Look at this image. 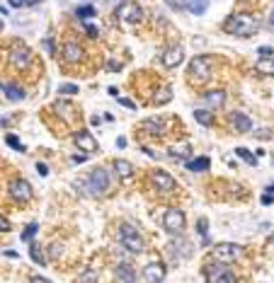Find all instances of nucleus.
I'll list each match as a JSON object with an SVG mask.
<instances>
[{
	"instance_id": "nucleus-1",
	"label": "nucleus",
	"mask_w": 274,
	"mask_h": 283,
	"mask_svg": "<svg viewBox=\"0 0 274 283\" xmlns=\"http://www.w3.org/2000/svg\"><path fill=\"white\" fill-rule=\"evenodd\" d=\"M226 32L231 34H238V37H252L257 32V22L250 17V15L240 13V15H231L226 20Z\"/></svg>"
},
{
	"instance_id": "nucleus-2",
	"label": "nucleus",
	"mask_w": 274,
	"mask_h": 283,
	"mask_svg": "<svg viewBox=\"0 0 274 283\" xmlns=\"http://www.w3.org/2000/svg\"><path fill=\"white\" fill-rule=\"evenodd\" d=\"M211 66H214V58L211 56H197L192 58V63L187 68L190 73V80L192 82H206L211 78Z\"/></svg>"
},
{
	"instance_id": "nucleus-3",
	"label": "nucleus",
	"mask_w": 274,
	"mask_h": 283,
	"mask_svg": "<svg viewBox=\"0 0 274 283\" xmlns=\"http://www.w3.org/2000/svg\"><path fill=\"white\" fill-rule=\"evenodd\" d=\"M119 242L129 249V252H134V254H141L143 252V237L138 235V230L134 225H122L119 228Z\"/></svg>"
},
{
	"instance_id": "nucleus-4",
	"label": "nucleus",
	"mask_w": 274,
	"mask_h": 283,
	"mask_svg": "<svg viewBox=\"0 0 274 283\" xmlns=\"http://www.w3.org/2000/svg\"><path fill=\"white\" fill-rule=\"evenodd\" d=\"M204 278L211 283H233L235 281V273H231L228 271V266H226V261H219V264H211V266H204Z\"/></svg>"
},
{
	"instance_id": "nucleus-5",
	"label": "nucleus",
	"mask_w": 274,
	"mask_h": 283,
	"mask_svg": "<svg viewBox=\"0 0 274 283\" xmlns=\"http://www.w3.org/2000/svg\"><path fill=\"white\" fill-rule=\"evenodd\" d=\"M87 187H90V191H93L95 196L105 194V191L110 189V177H107V170H102V167L93 170V175H90V179H87Z\"/></svg>"
},
{
	"instance_id": "nucleus-6",
	"label": "nucleus",
	"mask_w": 274,
	"mask_h": 283,
	"mask_svg": "<svg viewBox=\"0 0 274 283\" xmlns=\"http://www.w3.org/2000/svg\"><path fill=\"white\" fill-rule=\"evenodd\" d=\"M163 228L167 232H182L185 230V213L179 208H167L163 216Z\"/></svg>"
},
{
	"instance_id": "nucleus-7",
	"label": "nucleus",
	"mask_w": 274,
	"mask_h": 283,
	"mask_svg": "<svg viewBox=\"0 0 274 283\" xmlns=\"http://www.w3.org/2000/svg\"><path fill=\"white\" fill-rule=\"evenodd\" d=\"M214 254H216V259L219 261H233V259H238V256L243 254V249H240V244H233V242H221L214 247Z\"/></svg>"
},
{
	"instance_id": "nucleus-8",
	"label": "nucleus",
	"mask_w": 274,
	"mask_h": 283,
	"mask_svg": "<svg viewBox=\"0 0 274 283\" xmlns=\"http://www.w3.org/2000/svg\"><path fill=\"white\" fill-rule=\"evenodd\" d=\"M141 15H143V10L138 8L136 3H122V5L117 8V17L124 20V22H131V25L141 20Z\"/></svg>"
},
{
	"instance_id": "nucleus-9",
	"label": "nucleus",
	"mask_w": 274,
	"mask_h": 283,
	"mask_svg": "<svg viewBox=\"0 0 274 283\" xmlns=\"http://www.w3.org/2000/svg\"><path fill=\"white\" fill-rule=\"evenodd\" d=\"M10 194H13L15 201H29L32 199V187H29L27 179H15L10 184Z\"/></svg>"
},
{
	"instance_id": "nucleus-10",
	"label": "nucleus",
	"mask_w": 274,
	"mask_h": 283,
	"mask_svg": "<svg viewBox=\"0 0 274 283\" xmlns=\"http://www.w3.org/2000/svg\"><path fill=\"white\" fill-rule=\"evenodd\" d=\"M151 179L160 191H175V189H177V182L167 175V172H163V170H155V172L151 175Z\"/></svg>"
},
{
	"instance_id": "nucleus-11",
	"label": "nucleus",
	"mask_w": 274,
	"mask_h": 283,
	"mask_svg": "<svg viewBox=\"0 0 274 283\" xmlns=\"http://www.w3.org/2000/svg\"><path fill=\"white\" fill-rule=\"evenodd\" d=\"M73 140H75V146L80 150H85V153H95L97 150V140L93 138L90 131H78V133L73 135Z\"/></svg>"
},
{
	"instance_id": "nucleus-12",
	"label": "nucleus",
	"mask_w": 274,
	"mask_h": 283,
	"mask_svg": "<svg viewBox=\"0 0 274 283\" xmlns=\"http://www.w3.org/2000/svg\"><path fill=\"white\" fill-rule=\"evenodd\" d=\"M10 58H13V66L22 70V68L29 66V61H32V54H29L27 46H15V49H13V56H10Z\"/></svg>"
},
{
	"instance_id": "nucleus-13",
	"label": "nucleus",
	"mask_w": 274,
	"mask_h": 283,
	"mask_svg": "<svg viewBox=\"0 0 274 283\" xmlns=\"http://www.w3.org/2000/svg\"><path fill=\"white\" fill-rule=\"evenodd\" d=\"M182 58H185L182 49H179V46H170V49L163 54V66L165 68H177L179 63H182Z\"/></svg>"
},
{
	"instance_id": "nucleus-14",
	"label": "nucleus",
	"mask_w": 274,
	"mask_h": 283,
	"mask_svg": "<svg viewBox=\"0 0 274 283\" xmlns=\"http://www.w3.org/2000/svg\"><path fill=\"white\" fill-rule=\"evenodd\" d=\"M231 123L235 126L238 133H247V131H252V121H250V116H245L243 111H233V114H231Z\"/></svg>"
},
{
	"instance_id": "nucleus-15",
	"label": "nucleus",
	"mask_w": 274,
	"mask_h": 283,
	"mask_svg": "<svg viewBox=\"0 0 274 283\" xmlns=\"http://www.w3.org/2000/svg\"><path fill=\"white\" fill-rule=\"evenodd\" d=\"M143 276H146V281H163L165 278V266L158 261H153V264H148L146 269H143Z\"/></svg>"
},
{
	"instance_id": "nucleus-16",
	"label": "nucleus",
	"mask_w": 274,
	"mask_h": 283,
	"mask_svg": "<svg viewBox=\"0 0 274 283\" xmlns=\"http://www.w3.org/2000/svg\"><path fill=\"white\" fill-rule=\"evenodd\" d=\"M63 58L68 61V63H78L82 58V49L75 44V41H68L66 46H63Z\"/></svg>"
},
{
	"instance_id": "nucleus-17",
	"label": "nucleus",
	"mask_w": 274,
	"mask_h": 283,
	"mask_svg": "<svg viewBox=\"0 0 274 283\" xmlns=\"http://www.w3.org/2000/svg\"><path fill=\"white\" fill-rule=\"evenodd\" d=\"M114 278H117V281H136V271H134L131 264H119Z\"/></svg>"
},
{
	"instance_id": "nucleus-18",
	"label": "nucleus",
	"mask_w": 274,
	"mask_h": 283,
	"mask_svg": "<svg viewBox=\"0 0 274 283\" xmlns=\"http://www.w3.org/2000/svg\"><path fill=\"white\" fill-rule=\"evenodd\" d=\"M185 8L192 15H204L209 10V0H185Z\"/></svg>"
},
{
	"instance_id": "nucleus-19",
	"label": "nucleus",
	"mask_w": 274,
	"mask_h": 283,
	"mask_svg": "<svg viewBox=\"0 0 274 283\" xmlns=\"http://www.w3.org/2000/svg\"><path fill=\"white\" fill-rule=\"evenodd\" d=\"M114 172L122 177V179H129V177L134 175V165L126 160H114Z\"/></svg>"
},
{
	"instance_id": "nucleus-20",
	"label": "nucleus",
	"mask_w": 274,
	"mask_h": 283,
	"mask_svg": "<svg viewBox=\"0 0 274 283\" xmlns=\"http://www.w3.org/2000/svg\"><path fill=\"white\" fill-rule=\"evenodd\" d=\"M3 92H5V97H8L10 102H20V99H25V90L17 87V85H3Z\"/></svg>"
},
{
	"instance_id": "nucleus-21",
	"label": "nucleus",
	"mask_w": 274,
	"mask_h": 283,
	"mask_svg": "<svg viewBox=\"0 0 274 283\" xmlns=\"http://www.w3.org/2000/svg\"><path fill=\"white\" fill-rule=\"evenodd\" d=\"M255 70H257V73H264V75H274V56L260 58V61L255 63Z\"/></svg>"
},
{
	"instance_id": "nucleus-22",
	"label": "nucleus",
	"mask_w": 274,
	"mask_h": 283,
	"mask_svg": "<svg viewBox=\"0 0 274 283\" xmlns=\"http://www.w3.org/2000/svg\"><path fill=\"white\" fill-rule=\"evenodd\" d=\"M206 104H211V107H223V102H226V92H221V90H211V92L204 94Z\"/></svg>"
},
{
	"instance_id": "nucleus-23",
	"label": "nucleus",
	"mask_w": 274,
	"mask_h": 283,
	"mask_svg": "<svg viewBox=\"0 0 274 283\" xmlns=\"http://www.w3.org/2000/svg\"><path fill=\"white\" fill-rule=\"evenodd\" d=\"M141 128H143V131H148L151 135L163 133V119H146V121L141 123Z\"/></svg>"
},
{
	"instance_id": "nucleus-24",
	"label": "nucleus",
	"mask_w": 274,
	"mask_h": 283,
	"mask_svg": "<svg viewBox=\"0 0 274 283\" xmlns=\"http://www.w3.org/2000/svg\"><path fill=\"white\" fill-rule=\"evenodd\" d=\"M209 167H211V160H209V158H197V160L187 162V170H192V172H204Z\"/></svg>"
},
{
	"instance_id": "nucleus-25",
	"label": "nucleus",
	"mask_w": 274,
	"mask_h": 283,
	"mask_svg": "<svg viewBox=\"0 0 274 283\" xmlns=\"http://www.w3.org/2000/svg\"><path fill=\"white\" fill-rule=\"evenodd\" d=\"M194 119L202 123V126H211V123H214V111H209V109H197V111H194Z\"/></svg>"
},
{
	"instance_id": "nucleus-26",
	"label": "nucleus",
	"mask_w": 274,
	"mask_h": 283,
	"mask_svg": "<svg viewBox=\"0 0 274 283\" xmlns=\"http://www.w3.org/2000/svg\"><path fill=\"white\" fill-rule=\"evenodd\" d=\"M235 155H240V158H243L247 165H252V167L257 165V158H255V155H252V153H250L247 148H235Z\"/></svg>"
},
{
	"instance_id": "nucleus-27",
	"label": "nucleus",
	"mask_w": 274,
	"mask_h": 283,
	"mask_svg": "<svg viewBox=\"0 0 274 283\" xmlns=\"http://www.w3.org/2000/svg\"><path fill=\"white\" fill-rule=\"evenodd\" d=\"M75 15H78L80 20H85V22H87L90 17H95V8H93V5H82V8H78V10H75Z\"/></svg>"
},
{
	"instance_id": "nucleus-28",
	"label": "nucleus",
	"mask_w": 274,
	"mask_h": 283,
	"mask_svg": "<svg viewBox=\"0 0 274 283\" xmlns=\"http://www.w3.org/2000/svg\"><path fill=\"white\" fill-rule=\"evenodd\" d=\"M187 153H190V146H179V148L170 150V158H175V160H185V158H187Z\"/></svg>"
},
{
	"instance_id": "nucleus-29",
	"label": "nucleus",
	"mask_w": 274,
	"mask_h": 283,
	"mask_svg": "<svg viewBox=\"0 0 274 283\" xmlns=\"http://www.w3.org/2000/svg\"><path fill=\"white\" fill-rule=\"evenodd\" d=\"M37 230H39V225H37V223H29L27 230L22 232V242H32V237L37 235Z\"/></svg>"
},
{
	"instance_id": "nucleus-30",
	"label": "nucleus",
	"mask_w": 274,
	"mask_h": 283,
	"mask_svg": "<svg viewBox=\"0 0 274 283\" xmlns=\"http://www.w3.org/2000/svg\"><path fill=\"white\" fill-rule=\"evenodd\" d=\"M29 254H32V259H34L37 264H44V261H46V259H44V254L39 252V247H37V244H32V247H29Z\"/></svg>"
},
{
	"instance_id": "nucleus-31",
	"label": "nucleus",
	"mask_w": 274,
	"mask_h": 283,
	"mask_svg": "<svg viewBox=\"0 0 274 283\" xmlns=\"http://www.w3.org/2000/svg\"><path fill=\"white\" fill-rule=\"evenodd\" d=\"M5 140H8V146H10V148H15V150H20V153H22V143H20V140H17V135H8V138H5Z\"/></svg>"
},
{
	"instance_id": "nucleus-32",
	"label": "nucleus",
	"mask_w": 274,
	"mask_h": 283,
	"mask_svg": "<svg viewBox=\"0 0 274 283\" xmlns=\"http://www.w3.org/2000/svg\"><path fill=\"white\" fill-rule=\"evenodd\" d=\"M58 92H61V94H75V92H78V85H61V87H58Z\"/></svg>"
},
{
	"instance_id": "nucleus-33",
	"label": "nucleus",
	"mask_w": 274,
	"mask_h": 283,
	"mask_svg": "<svg viewBox=\"0 0 274 283\" xmlns=\"http://www.w3.org/2000/svg\"><path fill=\"white\" fill-rule=\"evenodd\" d=\"M172 10H185V0H165Z\"/></svg>"
},
{
	"instance_id": "nucleus-34",
	"label": "nucleus",
	"mask_w": 274,
	"mask_h": 283,
	"mask_svg": "<svg viewBox=\"0 0 274 283\" xmlns=\"http://www.w3.org/2000/svg\"><path fill=\"white\" fill-rule=\"evenodd\" d=\"M170 97H172V94H170V90H163V94H160V97H155V102H158V104H165V102H170Z\"/></svg>"
},
{
	"instance_id": "nucleus-35",
	"label": "nucleus",
	"mask_w": 274,
	"mask_h": 283,
	"mask_svg": "<svg viewBox=\"0 0 274 283\" xmlns=\"http://www.w3.org/2000/svg\"><path fill=\"white\" fill-rule=\"evenodd\" d=\"M257 54H260V58H267V56H274V51L269 49V46H260V51H257Z\"/></svg>"
},
{
	"instance_id": "nucleus-36",
	"label": "nucleus",
	"mask_w": 274,
	"mask_h": 283,
	"mask_svg": "<svg viewBox=\"0 0 274 283\" xmlns=\"http://www.w3.org/2000/svg\"><path fill=\"white\" fill-rule=\"evenodd\" d=\"M206 225H209V223H206V218H202V220H199V232H202V237H206V232H209Z\"/></svg>"
},
{
	"instance_id": "nucleus-37",
	"label": "nucleus",
	"mask_w": 274,
	"mask_h": 283,
	"mask_svg": "<svg viewBox=\"0 0 274 283\" xmlns=\"http://www.w3.org/2000/svg\"><path fill=\"white\" fill-rule=\"evenodd\" d=\"M119 104H122V107H126V109H136V104H134L131 99H124V97H119Z\"/></svg>"
},
{
	"instance_id": "nucleus-38",
	"label": "nucleus",
	"mask_w": 274,
	"mask_h": 283,
	"mask_svg": "<svg viewBox=\"0 0 274 283\" xmlns=\"http://www.w3.org/2000/svg\"><path fill=\"white\" fill-rule=\"evenodd\" d=\"M5 230H10V223H8V218L0 216V232H5Z\"/></svg>"
},
{
	"instance_id": "nucleus-39",
	"label": "nucleus",
	"mask_w": 274,
	"mask_h": 283,
	"mask_svg": "<svg viewBox=\"0 0 274 283\" xmlns=\"http://www.w3.org/2000/svg\"><path fill=\"white\" fill-rule=\"evenodd\" d=\"M37 172H39L41 177H46V175H49V167H46V165H41V162H39V165H37Z\"/></svg>"
},
{
	"instance_id": "nucleus-40",
	"label": "nucleus",
	"mask_w": 274,
	"mask_h": 283,
	"mask_svg": "<svg viewBox=\"0 0 274 283\" xmlns=\"http://www.w3.org/2000/svg\"><path fill=\"white\" fill-rule=\"evenodd\" d=\"M8 3H10V5H13V8H22V5H25V3H27V0H8Z\"/></svg>"
},
{
	"instance_id": "nucleus-41",
	"label": "nucleus",
	"mask_w": 274,
	"mask_h": 283,
	"mask_svg": "<svg viewBox=\"0 0 274 283\" xmlns=\"http://www.w3.org/2000/svg\"><path fill=\"white\" fill-rule=\"evenodd\" d=\"M44 49H46V51H49V54H54V44H51V41H49V39L44 41Z\"/></svg>"
},
{
	"instance_id": "nucleus-42",
	"label": "nucleus",
	"mask_w": 274,
	"mask_h": 283,
	"mask_svg": "<svg viewBox=\"0 0 274 283\" xmlns=\"http://www.w3.org/2000/svg\"><path fill=\"white\" fill-rule=\"evenodd\" d=\"M80 281H95V273H82Z\"/></svg>"
},
{
	"instance_id": "nucleus-43",
	"label": "nucleus",
	"mask_w": 274,
	"mask_h": 283,
	"mask_svg": "<svg viewBox=\"0 0 274 283\" xmlns=\"http://www.w3.org/2000/svg\"><path fill=\"white\" fill-rule=\"evenodd\" d=\"M85 29H87V34H90V37H97V29L93 27V25H85Z\"/></svg>"
},
{
	"instance_id": "nucleus-44",
	"label": "nucleus",
	"mask_w": 274,
	"mask_h": 283,
	"mask_svg": "<svg viewBox=\"0 0 274 283\" xmlns=\"http://www.w3.org/2000/svg\"><path fill=\"white\" fill-rule=\"evenodd\" d=\"M87 160V155H73V162H85Z\"/></svg>"
},
{
	"instance_id": "nucleus-45",
	"label": "nucleus",
	"mask_w": 274,
	"mask_h": 283,
	"mask_svg": "<svg viewBox=\"0 0 274 283\" xmlns=\"http://www.w3.org/2000/svg\"><path fill=\"white\" fill-rule=\"evenodd\" d=\"M262 203H267V206H269V203H272V196H269V194H264V196H262Z\"/></svg>"
},
{
	"instance_id": "nucleus-46",
	"label": "nucleus",
	"mask_w": 274,
	"mask_h": 283,
	"mask_svg": "<svg viewBox=\"0 0 274 283\" xmlns=\"http://www.w3.org/2000/svg\"><path fill=\"white\" fill-rule=\"evenodd\" d=\"M269 29H272V32H274V10H272V13H269Z\"/></svg>"
},
{
	"instance_id": "nucleus-47",
	"label": "nucleus",
	"mask_w": 274,
	"mask_h": 283,
	"mask_svg": "<svg viewBox=\"0 0 274 283\" xmlns=\"http://www.w3.org/2000/svg\"><path fill=\"white\" fill-rule=\"evenodd\" d=\"M37 3H39V0H27L25 5H37Z\"/></svg>"
},
{
	"instance_id": "nucleus-48",
	"label": "nucleus",
	"mask_w": 274,
	"mask_h": 283,
	"mask_svg": "<svg viewBox=\"0 0 274 283\" xmlns=\"http://www.w3.org/2000/svg\"><path fill=\"white\" fill-rule=\"evenodd\" d=\"M267 191H269V194H274V184H269V187H267Z\"/></svg>"
},
{
	"instance_id": "nucleus-49",
	"label": "nucleus",
	"mask_w": 274,
	"mask_h": 283,
	"mask_svg": "<svg viewBox=\"0 0 274 283\" xmlns=\"http://www.w3.org/2000/svg\"><path fill=\"white\" fill-rule=\"evenodd\" d=\"M0 13H3V15H8V10H5V8H3V5H0Z\"/></svg>"
},
{
	"instance_id": "nucleus-50",
	"label": "nucleus",
	"mask_w": 274,
	"mask_h": 283,
	"mask_svg": "<svg viewBox=\"0 0 274 283\" xmlns=\"http://www.w3.org/2000/svg\"><path fill=\"white\" fill-rule=\"evenodd\" d=\"M269 244H272V247H274V235H272V240H269Z\"/></svg>"
},
{
	"instance_id": "nucleus-51",
	"label": "nucleus",
	"mask_w": 274,
	"mask_h": 283,
	"mask_svg": "<svg viewBox=\"0 0 274 283\" xmlns=\"http://www.w3.org/2000/svg\"><path fill=\"white\" fill-rule=\"evenodd\" d=\"M0 32H3V20H0Z\"/></svg>"
}]
</instances>
